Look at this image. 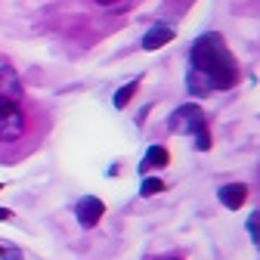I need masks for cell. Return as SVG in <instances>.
Here are the masks:
<instances>
[{"label": "cell", "instance_id": "cell-1", "mask_svg": "<svg viewBox=\"0 0 260 260\" xmlns=\"http://www.w3.org/2000/svg\"><path fill=\"white\" fill-rule=\"evenodd\" d=\"M189 62H192V75H189L192 93H199V84H205V90L208 87L230 90L236 84V62H233L220 35H205L195 41Z\"/></svg>", "mask_w": 260, "mask_h": 260}, {"label": "cell", "instance_id": "cell-2", "mask_svg": "<svg viewBox=\"0 0 260 260\" xmlns=\"http://www.w3.org/2000/svg\"><path fill=\"white\" fill-rule=\"evenodd\" d=\"M171 127H183L195 134V149L205 152L211 149V134H208V124H205V112L199 106H180L171 118Z\"/></svg>", "mask_w": 260, "mask_h": 260}, {"label": "cell", "instance_id": "cell-3", "mask_svg": "<svg viewBox=\"0 0 260 260\" xmlns=\"http://www.w3.org/2000/svg\"><path fill=\"white\" fill-rule=\"evenodd\" d=\"M25 134V115L19 103H0V143H16Z\"/></svg>", "mask_w": 260, "mask_h": 260}, {"label": "cell", "instance_id": "cell-4", "mask_svg": "<svg viewBox=\"0 0 260 260\" xmlns=\"http://www.w3.org/2000/svg\"><path fill=\"white\" fill-rule=\"evenodd\" d=\"M22 100V81L10 65H0V103H19Z\"/></svg>", "mask_w": 260, "mask_h": 260}, {"label": "cell", "instance_id": "cell-5", "mask_svg": "<svg viewBox=\"0 0 260 260\" xmlns=\"http://www.w3.org/2000/svg\"><path fill=\"white\" fill-rule=\"evenodd\" d=\"M103 214H106V205H103L100 199H93V195H87V199H81V202H78V220H81L84 230L96 226V223L103 220Z\"/></svg>", "mask_w": 260, "mask_h": 260}, {"label": "cell", "instance_id": "cell-6", "mask_svg": "<svg viewBox=\"0 0 260 260\" xmlns=\"http://www.w3.org/2000/svg\"><path fill=\"white\" fill-rule=\"evenodd\" d=\"M217 199H220V205H223V208L239 211V208L245 205V199H248V189H245L242 183H230V186H220Z\"/></svg>", "mask_w": 260, "mask_h": 260}, {"label": "cell", "instance_id": "cell-7", "mask_svg": "<svg viewBox=\"0 0 260 260\" xmlns=\"http://www.w3.org/2000/svg\"><path fill=\"white\" fill-rule=\"evenodd\" d=\"M171 38H174V31H171V28H165V25H161V28H152L149 35H146L143 47H146V50H158V47H165V44H168Z\"/></svg>", "mask_w": 260, "mask_h": 260}, {"label": "cell", "instance_id": "cell-8", "mask_svg": "<svg viewBox=\"0 0 260 260\" xmlns=\"http://www.w3.org/2000/svg\"><path fill=\"white\" fill-rule=\"evenodd\" d=\"M168 158H171V155H168V149H165V146H152V149L146 152L143 171H146V168H165V165H168Z\"/></svg>", "mask_w": 260, "mask_h": 260}, {"label": "cell", "instance_id": "cell-9", "mask_svg": "<svg viewBox=\"0 0 260 260\" xmlns=\"http://www.w3.org/2000/svg\"><path fill=\"white\" fill-rule=\"evenodd\" d=\"M134 90H137V84H124V87L118 90V96H115V109H124V106L130 103V96H134Z\"/></svg>", "mask_w": 260, "mask_h": 260}, {"label": "cell", "instance_id": "cell-10", "mask_svg": "<svg viewBox=\"0 0 260 260\" xmlns=\"http://www.w3.org/2000/svg\"><path fill=\"white\" fill-rule=\"evenodd\" d=\"M161 189H165V183H161V180H155V177H149V180L143 183L140 195H143V199H149V195H155V192H161Z\"/></svg>", "mask_w": 260, "mask_h": 260}, {"label": "cell", "instance_id": "cell-11", "mask_svg": "<svg viewBox=\"0 0 260 260\" xmlns=\"http://www.w3.org/2000/svg\"><path fill=\"white\" fill-rule=\"evenodd\" d=\"M0 260H22V251H19V248H7V245H0Z\"/></svg>", "mask_w": 260, "mask_h": 260}, {"label": "cell", "instance_id": "cell-12", "mask_svg": "<svg viewBox=\"0 0 260 260\" xmlns=\"http://www.w3.org/2000/svg\"><path fill=\"white\" fill-rule=\"evenodd\" d=\"M248 230H251V236H254V242H260V214H254V217L248 220Z\"/></svg>", "mask_w": 260, "mask_h": 260}, {"label": "cell", "instance_id": "cell-13", "mask_svg": "<svg viewBox=\"0 0 260 260\" xmlns=\"http://www.w3.org/2000/svg\"><path fill=\"white\" fill-rule=\"evenodd\" d=\"M0 220H10V211L7 208H0Z\"/></svg>", "mask_w": 260, "mask_h": 260}, {"label": "cell", "instance_id": "cell-14", "mask_svg": "<svg viewBox=\"0 0 260 260\" xmlns=\"http://www.w3.org/2000/svg\"><path fill=\"white\" fill-rule=\"evenodd\" d=\"M96 4H103V7H106V4H118V0H96Z\"/></svg>", "mask_w": 260, "mask_h": 260}, {"label": "cell", "instance_id": "cell-15", "mask_svg": "<svg viewBox=\"0 0 260 260\" xmlns=\"http://www.w3.org/2000/svg\"><path fill=\"white\" fill-rule=\"evenodd\" d=\"M0 189H4V186H0Z\"/></svg>", "mask_w": 260, "mask_h": 260}, {"label": "cell", "instance_id": "cell-16", "mask_svg": "<svg viewBox=\"0 0 260 260\" xmlns=\"http://www.w3.org/2000/svg\"><path fill=\"white\" fill-rule=\"evenodd\" d=\"M171 260H174V257H171Z\"/></svg>", "mask_w": 260, "mask_h": 260}]
</instances>
